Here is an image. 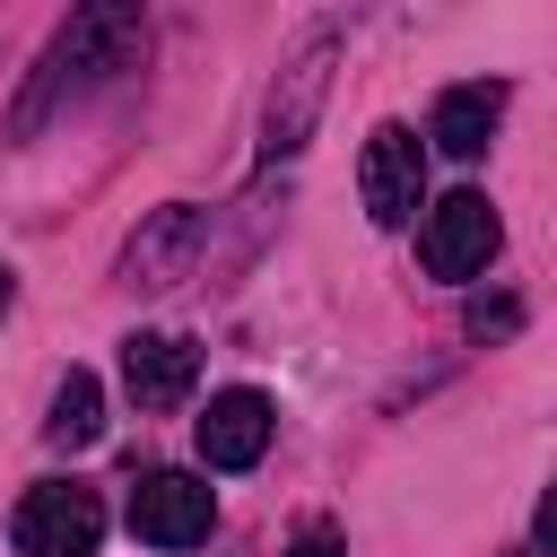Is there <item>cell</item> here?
I'll return each mask as SVG.
<instances>
[{
  "mask_svg": "<svg viewBox=\"0 0 557 557\" xmlns=\"http://www.w3.org/2000/svg\"><path fill=\"white\" fill-rule=\"evenodd\" d=\"M9 540H17V557H96V540H104V496L78 487V479H44V487L17 496Z\"/></svg>",
  "mask_w": 557,
  "mask_h": 557,
  "instance_id": "obj_1",
  "label": "cell"
},
{
  "mask_svg": "<svg viewBox=\"0 0 557 557\" xmlns=\"http://www.w3.org/2000/svg\"><path fill=\"white\" fill-rule=\"evenodd\" d=\"M131 44H139V0H78V9H70V35H61V52H52L44 96H26V122L52 104V87H87V78L122 70Z\"/></svg>",
  "mask_w": 557,
  "mask_h": 557,
  "instance_id": "obj_2",
  "label": "cell"
},
{
  "mask_svg": "<svg viewBox=\"0 0 557 557\" xmlns=\"http://www.w3.org/2000/svg\"><path fill=\"white\" fill-rule=\"evenodd\" d=\"M357 191H366V218L374 226H409L418 200H426V148H418V131L383 122L366 139V157H357Z\"/></svg>",
  "mask_w": 557,
  "mask_h": 557,
  "instance_id": "obj_3",
  "label": "cell"
},
{
  "mask_svg": "<svg viewBox=\"0 0 557 557\" xmlns=\"http://www.w3.org/2000/svg\"><path fill=\"white\" fill-rule=\"evenodd\" d=\"M487 252H496V200L487 191H444L418 226V261L435 278H479Z\"/></svg>",
  "mask_w": 557,
  "mask_h": 557,
  "instance_id": "obj_4",
  "label": "cell"
},
{
  "mask_svg": "<svg viewBox=\"0 0 557 557\" xmlns=\"http://www.w3.org/2000/svg\"><path fill=\"white\" fill-rule=\"evenodd\" d=\"M209 522H218V496H209V479H191V470H148V479L131 487V531H139L148 548H200Z\"/></svg>",
  "mask_w": 557,
  "mask_h": 557,
  "instance_id": "obj_5",
  "label": "cell"
},
{
  "mask_svg": "<svg viewBox=\"0 0 557 557\" xmlns=\"http://www.w3.org/2000/svg\"><path fill=\"white\" fill-rule=\"evenodd\" d=\"M122 383L139 409H183L191 383H200V348L183 331H131L122 339Z\"/></svg>",
  "mask_w": 557,
  "mask_h": 557,
  "instance_id": "obj_6",
  "label": "cell"
},
{
  "mask_svg": "<svg viewBox=\"0 0 557 557\" xmlns=\"http://www.w3.org/2000/svg\"><path fill=\"white\" fill-rule=\"evenodd\" d=\"M270 400L252 392V383H235V392H209V409H200V461L209 470H252L261 453H270Z\"/></svg>",
  "mask_w": 557,
  "mask_h": 557,
  "instance_id": "obj_7",
  "label": "cell"
},
{
  "mask_svg": "<svg viewBox=\"0 0 557 557\" xmlns=\"http://www.w3.org/2000/svg\"><path fill=\"white\" fill-rule=\"evenodd\" d=\"M322 87H331V35H313V44L287 61V78L270 87V122H261V131H270V139H261L270 157L305 148V131H313V113H322Z\"/></svg>",
  "mask_w": 557,
  "mask_h": 557,
  "instance_id": "obj_8",
  "label": "cell"
},
{
  "mask_svg": "<svg viewBox=\"0 0 557 557\" xmlns=\"http://www.w3.org/2000/svg\"><path fill=\"white\" fill-rule=\"evenodd\" d=\"M496 122H505V87L496 78H470V87H444L435 96V122H426V139L444 148V157H487V139H496Z\"/></svg>",
  "mask_w": 557,
  "mask_h": 557,
  "instance_id": "obj_9",
  "label": "cell"
},
{
  "mask_svg": "<svg viewBox=\"0 0 557 557\" xmlns=\"http://www.w3.org/2000/svg\"><path fill=\"white\" fill-rule=\"evenodd\" d=\"M104 435V383L87 374V366H70L61 374V392H52V418H44V444H61V453H78V444H96Z\"/></svg>",
  "mask_w": 557,
  "mask_h": 557,
  "instance_id": "obj_10",
  "label": "cell"
},
{
  "mask_svg": "<svg viewBox=\"0 0 557 557\" xmlns=\"http://www.w3.org/2000/svg\"><path fill=\"white\" fill-rule=\"evenodd\" d=\"M278 557H348V548H339V540H331V531H305V540H287V548H278Z\"/></svg>",
  "mask_w": 557,
  "mask_h": 557,
  "instance_id": "obj_11",
  "label": "cell"
},
{
  "mask_svg": "<svg viewBox=\"0 0 557 557\" xmlns=\"http://www.w3.org/2000/svg\"><path fill=\"white\" fill-rule=\"evenodd\" d=\"M0 313H9V270H0Z\"/></svg>",
  "mask_w": 557,
  "mask_h": 557,
  "instance_id": "obj_12",
  "label": "cell"
},
{
  "mask_svg": "<svg viewBox=\"0 0 557 557\" xmlns=\"http://www.w3.org/2000/svg\"><path fill=\"white\" fill-rule=\"evenodd\" d=\"M513 557H540V548H513Z\"/></svg>",
  "mask_w": 557,
  "mask_h": 557,
  "instance_id": "obj_13",
  "label": "cell"
}]
</instances>
